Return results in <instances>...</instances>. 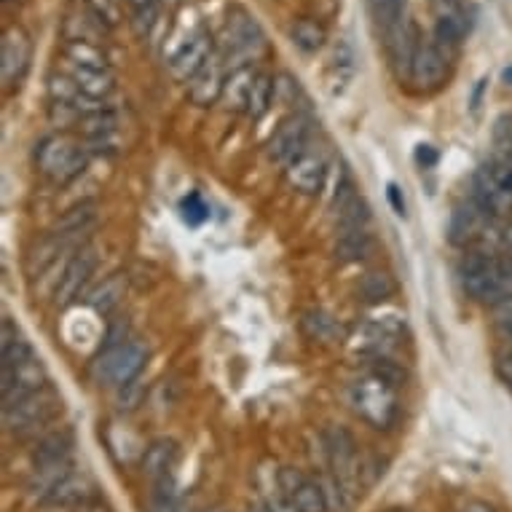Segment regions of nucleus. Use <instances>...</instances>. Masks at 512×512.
Instances as JSON below:
<instances>
[{
    "label": "nucleus",
    "mask_w": 512,
    "mask_h": 512,
    "mask_svg": "<svg viewBox=\"0 0 512 512\" xmlns=\"http://www.w3.org/2000/svg\"><path fill=\"white\" fill-rule=\"evenodd\" d=\"M464 290L480 303L499 306L507 301V258H499L494 252H470L459 269Z\"/></svg>",
    "instance_id": "1"
},
{
    "label": "nucleus",
    "mask_w": 512,
    "mask_h": 512,
    "mask_svg": "<svg viewBox=\"0 0 512 512\" xmlns=\"http://www.w3.org/2000/svg\"><path fill=\"white\" fill-rule=\"evenodd\" d=\"M352 408L362 421H368L370 427L387 429L397 419V395L395 384L378 376L370 370L368 376L357 378L352 384Z\"/></svg>",
    "instance_id": "2"
},
{
    "label": "nucleus",
    "mask_w": 512,
    "mask_h": 512,
    "mask_svg": "<svg viewBox=\"0 0 512 512\" xmlns=\"http://www.w3.org/2000/svg\"><path fill=\"white\" fill-rule=\"evenodd\" d=\"M35 161H38V169L49 177L51 183L68 185L70 180H76L86 169L89 151L84 148V143H76L73 137L51 135L38 145Z\"/></svg>",
    "instance_id": "3"
},
{
    "label": "nucleus",
    "mask_w": 512,
    "mask_h": 512,
    "mask_svg": "<svg viewBox=\"0 0 512 512\" xmlns=\"http://www.w3.org/2000/svg\"><path fill=\"white\" fill-rule=\"evenodd\" d=\"M472 202H478L496 220L512 215V161L494 159L475 172Z\"/></svg>",
    "instance_id": "4"
},
{
    "label": "nucleus",
    "mask_w": 512,
    "mask_h": 512,
    "mask_svg": "<svg viewBox=\"0 0 512 512\" xmlns=\"http://www.w3.org/2000/svg\"><path fill=\"white\" fill-rule=\"evenodd\" d=\"M148 362V346L140 341H124V344L110 346L94 362V376L100 384L108 387H124L129 381L140 376V370Z\"/></svg>",
    "instance_id": "5"
},
{
    "label": "nucleus",
    "mask_w": 512,
    "mask_h": 512,
    "mask_svg": "<svg viewBox=\"0 0 512 512\" xmlns=\"http://www.w3.org/2000/svg\"><path fill=\"white\" fill-rule=\"evenodd\" d=\"M263 49V30L247 11L236 9L228 17L226 27L218 38V51L228 59V65L236 62V68L250 65V59ZM234 70V68H231Z\"/></svg>",
    "instance_id": "6"
},
{
    "label": "nucleus",
    "mask_w": 512,
    "mask_h": 512,
    "mask_svg": "<svg viewBox=\"0 0 512 512\" xmlns=\"http://www.w3.org/2000/svg\"><path fill=\"white\" fill-rule=\"evenodd\" d=\"M451 59H454V51H448L445 46L429 38L424 41L421 38V46L413 57L411 73H408V81H411L419 92H435L448 81V73H451Z\"/></svg>",
    "instance_id": "7"
},
{
    "label": "nucleus",
    "mask_w": 512,
    "mask_h": 512,
    "mask_svg": "<svg viewBox=\"0 0 512 512\" xmlns=\"http://www.w3.org/2000/svg\"><path fill=\"white\" fill-rule=\"evenodd\" d=\"M59 397L51 392L49 387H43L41 392L19 400L11 408H3V424L11 432H33V429L43 427L46 421L54 419V413L59 411Z\"/></svg>",
    "instance_id": "8"
},
{
    "label": "nucleus",
    "mask_w": 512,
    "mask_h": 512,
    "mask_svg": "<svg viewBox=\"0 0 512 512\" xmlns=\"http://www.w3.org/2000/svg\"><path fill=\"white\" fill-rule=\"evenodd\" d=\"M322 445H325V454H328L330 472L338 480H344L346 486L357 494V486H360V456H357V445H354L352 435L346 429L330 427L322 435Z\"/></svg>",
    "instance_id": "9"
},
{
    "label": "nucleus",
    "mask_w": 512,
    "mask_h": 512,
    "mask_svg": "<svg viewBox=\"0 0 512 512\" xmlns=\"http://www.w3.org/2000/svg\"><path fill=\"white\" fill-rule=\"evenodd\" d=\"M215 46L218 41L212 38L207 30H196L185 38L169 57V70L177 81H191V78L199 73V70L210 62V57L215 54Z\"/></svg>",
    "instance_id": "10"
},
{
    "label": "nucleus",
    "mask_w": 512,
    "mask_h": 512,
    "mask_svg": "<svg viewBox=\"0 0 512 512\" xmlns=\"http://www.w3.org/2000/svg\"><path fill=\"white\" fill-rule=\"evenodd\" d=\"M46 387V370H43L41 360L38 357H30V360L19 362V365H11V368H3V408H11L17 405L19 400L35 395Z\"/></svg>",
    "instance_id": "11"
},
{
    "label": "nucleus",
    "mask_w": 512,
    "mask_h": 512,
    "mask_svg": "<svg viewBox=\"0 0 512 512\" xmlns=\"http://www.w3.org/2000/svg\"><path fill=\"white\" fill-rule=\"evenodd\" d=\"M30 54H33V43L25 30L9 27L0 38V76H3L6 89H14L25 78L27 68H30Z\"/></svg>",
    "instance_id": "12"
},
{
    "label": "nucleus",
    "mask_w": 512,
    "mask_h": 512,
    "mask_svg": "<svg viewBox=\"0 0 512 512\" xmlns=\"http://www.w3.org/2000/svg\"><path fill=\"white\" fill-rule=\"evenodd\" d=\"M287 183L303 196H317L328 180V161L314 148H306L301 156H295L285 167Z\"/></svg>",
    "instance_id": "13"
},
{
    "label": "nucleus",
    "mask_w": 512,
    "mask_h": 512,
    "mask_svg": "<svg viewBox=\"0 0 512 512\" xmlns=\"http://www.w3.org/2000/svg\"><path fill=\"white\" fill-rule=\"evenodd\" d=\"M228 73H231V65H228V59L215 46V54L210 57V62L188 81V97H191V102L202 105V108L215 105L223 97V86H226Z\"/></svg>",
    "instance_id": "14"
},
{
    "label": "nucleus",
    "mask_w": 512,
    "mask_h": 512,
    "mask_svg": "<svg viewBox=\"0 0 512 512\" xmlns=\"http://www.w3.org/2000/svg\"><path fill=\"white\" fill-rule=\"evenodd\" d=\"M306 148H309V121L303 116H293L277 126V132L271 135L269 145H266V153L274 164L287 167Z\"/></svg>",
    "instance_id": "15"
},
{
    "label": "nucleus",
    "mask_w": 512,
    "mask_h": 512,
    "mask_svg": "<svg viewBox=\"0 0 512 512\" xmlns=\"http://www.w3.org/2000/svg\"><path fill=\"white\" fill-rule=\"evenodd\" d=\"M397 338H400V328L395 322L381 319V322H365V325L354 330L352 338H349V346L357 354H365V357H373V360H384L389 349L397 344Z\"/></svg>",
    "instance_id": "16"
},
{
    "label": "nucleus",
    "mask_w": 512,
    "mask_h": 512,
    "mask_svg": "<svg viewBox=\"0 0 512 512\" xmlns=\"http://www.w3.org/2000/svg\"><path fill=\"white\" fill-rule=\"evenodd\" d=\"M277 483L301 507V512H328V502H325L319 480H311L309 475H303L295 467H282L277 475Z\"/></svg>",
    "instance_id": "17"
},
{
    "label": "nucleus",
    "mask_w": 512,
    "mask_h": 512,
    "mask_svg": "<svg viewBox=\"0 0 512 512\" xmlns=\"http://www.w3.org/2000/svg\"><path fill=\"white\" fill-rule=\"evenodd\" d=\"M94 269H97V255H94V250H89V247L78 250L68 261L65 271H62V277H59L57 290H54V301L59 306H68V303L76 301L81 290L86 287V282H89V277L94 274Z\"/></svg>",
    "instance_id": "18"
},
{
    "label": "nucleus",
    "mask_w": 512,
    "mask_h": 512,
    "mask_svg": "<svg viewBox=\"0 0 512 512\" xmlns=\"http://www.w3.org/2000/svg\"><path fill=\"white\" fill-rule=\"evenodd\" d=\"M496 226V218H491L478 202L462 204L456 207L454 218H451V242L454 244H475L486 242L491 228Z\"/></svg>",
    "instance_id": "19"
},
{
    "label": "nucleus",
    "mask_w": 512,
    "mask_h": 512,
    "mask_svg": "<svg viewBox=\"0 0 512 512\" xmlns=\"http://www.w3.org/2000/svg\"><path fill=\"white\" fill-rule=\"evenodd\" d=\"M421 46V35L419 27L413 25L411 19H405L403 25L397 27L395 33L387 35V49H389V59H392V68L400 78H408L413 65V57H416V51Z\"/></svg>",
    "instance_id": "20"
},
{
    "label": "nucleus",
    "mask_w": 512,
    "mask_h": 512,
    "mask_svg": "<svg viewBox=\"0 0 512 512\" xmlns=\"http://www.w3.org/2000/svg\"><path fill=\"white\" fill-rule=\"evenodd\" d=\"M177 459H180V448H177L175 440H156L143 451L140 467H143L145 478L159 483V480L172 478Z\"/></svg>",
    "instance_id": "21"
},
{
    "label": "nucleus",
    "mask_w": 512,
    "mask_h": 512,
    "mask_svg": "<svg viewBox=\"0 0 512 512\" xmlns=\"http://www.w3.org/2000/svg\"><path fill=\"white\" fill-rule=\"evenodd\" d=\"M70 78H73V84L86 94V97H92V100H105L113 89H116V78L113 73L102 68H84V65H73L68 62V70H65Z\"/></svg>",
    "instance_id": "22"
},
{
    "label": "nucleus",
    "mask_w": 512,
    "mask_h": 512,
    "mask_svg": "<svg viewBox=\"0 0 512 512\" xmlns=\"http://www.w3.org/2000/svg\"><path fill=\"white\" fill-rule=\"evenodd\" d=\"M70 247V236L62 234H49L46 239L35 244L30 255H27L25 261V271L27 277H41L43 271H49L54 263L59 261V255Z\"/></svg>",
    "instance_id": "23"
},
{
    "label": "nucleus",
    "mask_w": 512,
    "mask_h": 512,
    "mask_svg": "<svg viewBox=\"0 0 512 512\" xmlns=\"http://www.w3.org/2000/svg\"><path fill=\"white\" fill-rule=\"evenodd\" d=\"M94 496V483L86 475H78V472H70L68 478L62 480L54 491H51L43 504H51V507H76V504H86Z\"/></svg>",
    "instance_id": "24"
},
{
    "label": "nucleus",
    "mask_w": 512,
    "mask_h": 512,
    "mask_svg": "<svg viewBox=\"0 0 512 512\" xmlns=\"http://www.w3.org/2000/svg\"><path fill=\"white\" fill-rule=\"evenodd\" d=\"M70 451H73V437L68 432H54V435L43 437L41 443L35 445L33 451V467H57V464L70 462Z\"/></svg>",
    "instance_id": "25"
},
{
    "label": "nucleus",
    "mask_w": 512,
    "mask_h": 512,
    "mask_svg": "<svg viewBox=\"0 0 512 512\" xmlns=\"http://www.w3.org/2000/svg\"><path fill=\"white\" fill-rule=\"evenodd\" d=\"M255 76H258V70H252V65H242V68H234L228 73L223 97H220V100L226 102V108L242 110L244 113L247 100H250V89L255 84Z\"/></svg>",
    "instance_id": "26"
},
{
    "label": "nucleus",
    "mask_w": 512,
    "mask_h": 512,
    "mask_svg": "<svg viewBox=\"0 0 512 512\" xmlns=\"http://www.w3.org/2000/svg\"><path fill=\"white\" fill-rule=\"evenodd\" d=\"M126 295V274L116 271V274H110L100 282V285L94 287L92 293H89V306H92L97 314H110V311L116 309L118 303L124 301Z\"/></svg>",
    "instance_id": "27"
},
{
    "label": "nucleus",
    "mask_w": 512,
    "mask_h": 512,
    "mask_svg": "<svg viewBox=\"0 0 512 512\" xmlns=\"http://www.w3.org/2000/svg\"><path fill=\"white\" fill-rule=\"evenodd\" d=\"M370 252V234L365 228H344L338 231L336 258L341 263H360Z\"/></svg>",
    "instance_id": "28"
},
{
    "label": "nucleus",
    "mask_w": 512,
    "mask_h": 512,
    "mask_svg": "<svg viewBox=\"0 0 512 512\" xmlns=\"http://www.w3.org/2000/svg\"><path fill=\"white\" fill-rule=\"evenodd\" d=\"M370 9H373V19H376L378 30L387 38L405 22L408 0H370Z\"/></svg>",
    "instance_id": "29"
},
{
    "label": "nucleus",
    "mask_w": 512,
    "mask_h": 512,
    "mask_svg": "<svg viewBox=\"0 0 512 512\" xmlns=\"http://www.w3.org/2000/svg\"><path fill=\"white\" fill-rule=\"evenodd\" d=\"M271 100H274V78L269 73H258L255 76V84L250 89V100H247V108L244 113L252 118V121H258L269 113Z\"/></svg>",
    "instance_id": "30"
},
{
    "label": "nucleus",
    "mask_w": 512,
    "mask_h": 512,
    "mask_svg": "<svg viewBox=\"0 0 512 512\" xmlns=\"http://www.w3.org/2000/svg\"><path fill=\"white\" fill-rule=\"evenodd\" d=\"M322 486V494H325V502H328V512H349L354 507V491L346 486L344 480H338L333 472L319 480Z\"/></svg>",
    "instance_id": "31"
},
{
    "label": "nucleus",
    "mask_w": 512,
    "mask_h": 512,
    "mask_svg": "<svg viewBox=\"0 0 512 512\" xmlns=\"http://www.w3.org/2000/svg\"><path fill=\"white\" fill-rule=\"evenodd\" d=\"M65 59L73 65H84V68H102L108 70V57L102 54L97 43L86 41H65Z\"/></svg>",
    "instance_id": "32"
},
{
    "label": "nucleus",
    "mask_w": 512,
    "mask_h": 512,
    "mask_svg": "<svg viewBox=\"0 0 512 512\" xmlns=\"http://www.w3.org/2000/svg\"><path fill=\"white\" fill-rule=\"evenodd\" d=\"M293 35V43L298 46L301 51L311 54V51H319L328 41V35H325V27L314 22V19H298L290 30Z\"/></svg>",
    "instance_id": "33"
},
{
    "label": "nucleus",
    "mask_w": 512,
    "mask_h": 512,
    "mask_svg": "<svg viewBox=\"0 0 512 512\" xmlns=\"http://www.w3.org/2000/svg\"><path fill=\"white\" fill-rule=\"evenodd\" d=\"M94 204H78V207H73V210H68L62 218L57 220V226H54V231L51 234H62V236H78L81 231H86L89 228V223L94 220Z\"/></svg>",
    "instance_id": "34"
},
{
    "label": "nucleus",
    "mask_w": 512,
    "mask_h": 512,
    "mask_svg": "<svg viewBox=\"0 0 512 512\" xmlns=\"http://www.w3.org/2000/svg\"><path fill=\"white\" fill-rule=\"evenodd\" d=\"M148 512H185L183 507V496L177 491L175 480H159L153 483V494H151V507Z\"/></svg>",
    "instance_id": "35"
},
{
    "label": "nucleus",
    "mask_w": 512,
    "mask_h": 512,
    "mask_svg": "<svg viewBox=\"0 0 512 512\" xmlns=\"http://www.w3.org/2000/svg\"><path fill=\"white\" fill-rule=\"evenodd\" d=\"M360 293L368 303H381L395 295V279L389 274H381V271H373V274H365L360 282Z\"/></svg>",
    "instance_id": "36"
},
{
    "label": "nucleus",
    "mask_w": 512,
    "mask_h": 512,
    "mask_svg": "<svg viewBox=\"0 0 512 512\" xmlns=\"http://www.w3.org/2000/svg\"><path fill=\"white\" fill-rule=\"evenodd\" d=\"M303 330L309 333V338L314 341H333L338 336V325L336 319L322 314V311H314L309 317L303 319Z\"/></svg>",
    "instance_id": "37"
},
{
    "label": "nucleus",
    "mask_w": 512,
    "mask_h": 512,
    "mask_svg": "<svg viewBox=\"0 0 512 512\" xmlns=\"http://www.w3.org/2000/svg\"><path fill=\"white\" fill-rule=\"evenodd\" d=\"M89 14L100 22L105 30L116 27L121 22V3L118 0H86Z\"/></svg>",
    "instance_id": "38"
},
{
    "label": "nucleus",
    "mask_w": 512,
    "mask_h": 512,
    "mask_svg": "<svg viewBox=\"0 0 512 512\" xmlns=\"http://www.w3.org/2000/svg\"><path fill=\"white\" fill-rule=\"evenodd\" d=\"M494 148H496V159L512 161V113L510 116L496 118Z\"/></svg>",
    "instance_id": "39"
},
{
    "label": "nucleus",
    "mask_w": 512,
    "mask_h": 512,
    "mask_svg": "<svg viewBox=\"0 0 512 512\" xmlns=\"http://www.w3.org/2000/svg\"><path fill=\"white\" fill-rule=\"evenodd\" d=\"M180 212H183L185 223H191V226H199L204 220L210 218V207L204 204V199L199 194H188L180 204Z\"/></svg>",
    "instance_id": "40"
},
{
    "label": "nucleus",
    "mask_w": 512,
    "mask_h": 512,
    "mask_svg": "<svg viewBox=\"0 0 512 512\" xmlns=\"http://www.w3.org/2000/svg\"><path fill=\"white\" fill-rule=\"evenodd\" d=\"M161 19V11H159V3H151V6H143V9L135 11V19H132V25H135L137 35L140 38H151L153 27L159 25Z\"/></svg>",
    "instance_id": "41"
},
{
    "label": "nucleus",
    "mask_w": 512,
    "mask_h": 512,
    "mask_svg": "<svg viewBox=\"0 0 512 512\" xmlns=\"http://www.w3.org/2000/svg\"><path fill=\"white\" fill-rule=\"evenodd\" d=\"M143 400H145V384L140 381V378H135V381H129V384H124V387H121L118 403H121V408H126V411L137 408V405L143 403Z\"/></svg>",
    "instance_id": "42"
},
{
    "label": "nucleus",
    "mask_w": 512,
    "mask_h": 512,
    "mask_svg": "<svg viewBox=\"0 0 512 512\" xmlns=\"http://www.w3.org/2000/svg\"><path fill=\"white\" fill-rule=\"evenodd\" d=\"M266 510L269 512H301V507L290 499V496L279 488V491H274V494L266 499Z\"/></svg>",
    "instance_id": "43"
},
{
    "label": "nucleus",
    "mask_w": 512,
    "mask_h": 512,
    "mask_svg": "<svg viewBox=\"0 0 512 512\" xmlns=\"http://www.w3.org/2000/svg\"><path fill=\"white\" fill-rule=\"evenodd\" d=\"M435 17H456L467 14V0H432Z\"/></svg>",
    "instance_id": "44"
},
{
    "label": "nucleus",
    "mask_w": 512,
    "mask_h": 512,
    "mask_svg": "<svg viewBox=\"0 0 512 512\" xmlns=\"http://www.w3.org/2000/svg\"><path fill=\"white\" fill-rule=\"evenodd\" d=\"M19 330L14 328V322H11V319H3V328H0V349H3V346H9V344H14V341H19Z\"/></svg>",
    "instance_id": "45"
},
{
    "label": "nucleus",
    "mask_w": 512,
    "mask_h": 512,
    "mask_svg": "<svg viewBox=\"0 0 512 512\" xmlns=\"http://www.w3.org/2000/svg\"><path fill=\"white\" fill-rule=\"evenodd\" d=\"M387 194H389V202H392V207H395L397 215H405V199H403V191L397 188L395 183L389 185L387 188Z\"/></svg>",
    "instance_id": "46"
},
{
    "label": "nucleus",
    "mask_w": 512,
    "mask_h": 512,
    "mask_svg": "<svg viewBox=\"0 0 512 512\" xmlns=\"http://www.w3.org/2000/svg\"><path fill=\"white\" fill-rule=\"evenodd\" d=\"M416 159H419V164H424V167H432L437 161V153L432 145H419V151H416Z\"/></svg>",
    "instance_id": "47"
},
{
    "label": "nucleus",
    "mask_w": 512,
    "mask_h": 512,
    "mask_svg": "<svg viewBox=\"0 0 512 512\" xmlns=\"http://www.w3.org/2000/svg\"><path fill=\"white\" fill-rule=\"evenodd\" d=\"M462 512H494V507H488L486 502H470Z\"/></svg>",
    "instance_id": "48"
},
{
    "label": "nucleus",
    "mask_w": 512,
    "mask_h": 512,
    "mask_svg": "<svg viewBox=\"0 0 512 512\" xmlns=\"http://www.w3.org/2000/svg\"><path fill=\"white\" fill-rule=\"evenodd\" d=\"M135 9H143V6H151V3H159V0H129Z\"/></svg>",
    "instance_id": "49"
},
{
    "label": "nucleus",
    "mask_w": 512,
    "mask_h": 512,
    "mask_svg": "<svg viewBox=\"0 0 512 512\" xmlns=\"http://www.w3.org/2000/svg\"><path fill=\"white\" fill-rule=\"evenodd\" d=\"M247 512H269V510H266V504H252Z\"/></svg>",
    "instance_id": "50"
},
{
    "label": "nucleus",
    "mask_w": 512,
    "mask_h": 512,
    "mask_svg": "<svg viewBox=\"0 0 512 512\" xmlns=\"http://www.w3.org/2000/svg\"><path fill=\"white\" fill-rule=\"evenodd\" d=\"M387 512H405V510H387Z\"/></svg>",
    "instance_id": "51"
}]
</instances>
